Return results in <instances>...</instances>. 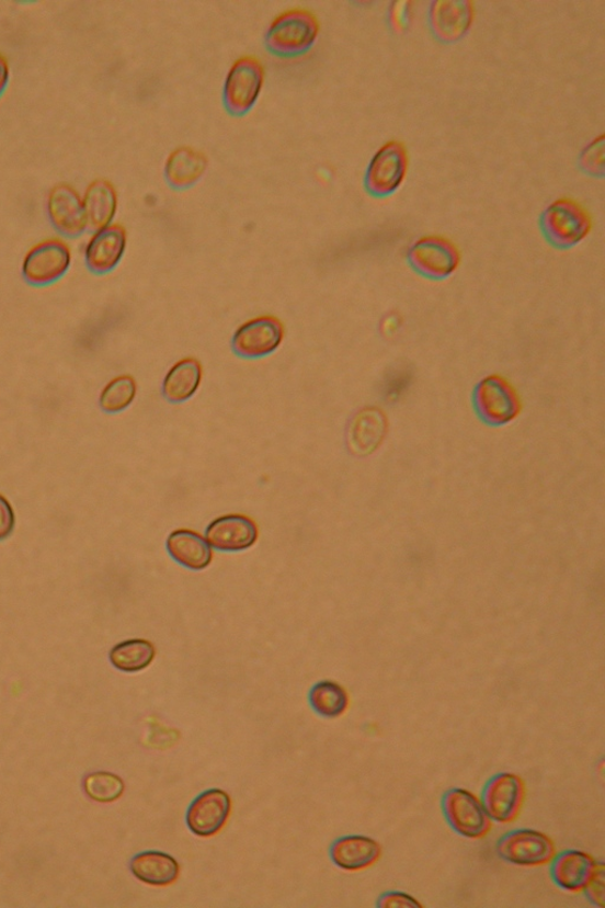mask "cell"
Returning <instances> with one entry per match:
<instances>
[{"mask_svg": "<svg viewBox=\"0 0 605 908\" xmlns=\"http://www.w3.org/2000/svg\"><path fill=\"white\" fill-rule=\"evenodd\" d=\"M309 703L317 715L335 719L345 714L351 699L342 685L335 681L323 680L310 690Z\"/></svg>", "mask_w": 605, "mask_h": 908, "instance_id": "26", "label": "cell"}, {"mask_svg": "<svg viewBox=\"0 0 605 908\" xmlns=\"http://www.w3.org/2000/svg\"><path fill=\"white\" fill-rule=\"evenodd\" d=\"M473 402L479 418L494 428L507 425L522 412L517 389L501 375L482 378L475 389Z\"/></svg>", "mask_w": 605, "mask_h": 908, "instance_id": "4", "label": "cell"}, {"mask_svg": "<svg viewBox=\"0 0 605 908\" xmlns=\"http://www.w3.org/2000/svg\"><path fill=\"white\" fill-rule=\"evenodd\" d=\"M14 512L8 499L0 495V541L8 538L14 529Z\"/></svg>", "mask_w": 605, "mask_h": 908, "instance_id": "34", "label": "cell"}, {"mask_svg": "<svg viewBox=\"0 0 605 908\" xmlns=\"http://www.w3.org/2000/svg\"><path fill=\"white\" fill-rule=\"evenodd\" d=\"M495 851L506 864L528 869L547 866L557 854L550 837L528 828L507 832L498 841Z\"/></svg>", "mask_w": 605, "mask_h": 908, "instance_id": "6", "label": "cell"}, {"mask_svg": "<svg viewBox=\"0 0 605 908\" xmlns=\"http://www.w3.org/2000/svg\"><path fill=\"white\" fill-rule=\"evenodd\" d=\"M381 856V844L365 836L342 837L330 847L331 861L346 872L368 870L376 865Z\"/></svg>", "mask_w": 605, "mask_h": 908, "instance_id": "17", "label": "cell"}, {"mask_svg": "<svg viewBox=\"0 0 605 908\" xmlns=\"http://www.w3.org/2000/svg\"><path fill=\"white\" fill-rule=\"evenodd\" d=\"M128 237L123 225L112 224L95 231L84 249L87 268L98 275L109 274L123 261Z\"/></svg>", "mask_w": 605, "mask_h": 908, "instance_id": "15", "label": "cell"}, {"mask_svg": "<svg viewBox=\"0 0 605 908\" xmlns=\"http://www.w3.org/2000/svg\"><path fill=\"white\" fill-rule=\"evenodd\" d=\"M593 217L584 205L572 198L553 201L540 217V227L549 243L559 249L579 246L593 231Z\"/></svg>", "mask_w": 605, "mask_h": 908, "instance_id": "2", "label": "cell"}, {"mask_svg": "<svg viewBox=\"0 0 605 908\" xmlns=\"http://www.w3.org/2000/svg\"><path fill=\"white\" fill-rule=\"evenodd\" d=\"M443 810L450 828L460 837L480 840L489 836L493 821L481 799L472 792L454 788L443 798Z\"/></svg>", "mask_w": 605, "mask_h": 908, "instance_id": "8", "label": "cell"}, {"mask_svg": "<svg viewBox=\"0 0 605 908\" xmlns=\"http://www.w3.org/2000/svg\"><path fill=\"white\" fill-rule=\"evenodd\" d=\"M596 860L586 852L570 850L556 854L551 861L553 883L569 893H581L592 875Z\"/></svg>", "mask_w": 605, "mask_h": 908, "instance_id": "21", "label": "cell"}, {"mask_svg": "<svg viewBox=\"0 0 605 908\" xmlns=\"http://www.w3.org/2000/svg\"><path fill=\"white\" fill-rule=\"evenodd\" d=\"M10 65L8 58L0 54V97H2L10 82Z\"/></svg>", "mask_w": 605, "mask_h": 908, "instance_id": "35", "label": "cell"}, {"mask_svg": "<svg viewBox=\"0 0 605 908\" xmlns=\"http://www.w3.org/2000/svg\"><path fill=\"white\" fill-rule=\"evenodd\" d=\"M407 260L421 276L444 280L458 270L461 253L457 245L447 237L423 236L408 250Z\"/></svg>", "mask_w": 605, "mask_h": 908, "instance_id": "7", "label": "cell"}, {"mask_svg": "<svg viewBox=\"0 0 605 908\" xmlns=\"http://www.w3.org/2000/svg\"><path fill=\"white\" fill-rule=\"evenodd\" d=\"M387 420L377 408H365L358 412L347 429V446L355 456H369L384 442Z\"/></svg>", "mask_w": 605, "mask_h": 908, "instance_id": "18", "label": "cell"}, {"mask_svg": "<svg viewBox=\"0 0 605 908\" xmlns=\"http://www.w3.org/2000/svg\"><path fill=\"white\" fill-rule=\"evenodd\" d=\"M88 229L98 231L114 224L118 208V194L107 179H96L82 196Z\"/></svg>", "mask_w": 605, "mask_h": 908, "instance_id": "19", "label": "cell"}, {"mask_svg": "<svg viewBox=\"0 0 605 908\" xmlns=\"http://www.w3.org/2000/svg\"><path fill=\"white\" fill-rule=\"evenodd\" d=\"M377 907L380 908H416L422 907V904L408 893L400 890H389L378 898Z\"/></svg>", "mask_w": 605, "mask_h": 908, "instance_id": "32", "label": "cell"}, {"mask_svg": "<svg viewBox=\"0 0 605 908\" xmlns=\"http://www.w3.org/2000/svg\"><path fill=\"white\" fill-rule=\"evenodd\" d=\"M586 899L594 906L603 907L605 899V866L602 861H597L590 875L587 883L583 888Z\"/></svg>", "mask_w": 605, "mask_h": 908, "instance_id": "31", "label": "cell"}, {"mask_svg": "<svg viewBox=\"0 0 605 908\" xmlns=\"http://www.w3.org/2000/svg\"><path fill=\"white\" fill-rule=\"evenodd\" d=\"M580 166L584 173L594 177L604 175V136L590 143L580 157Z\"/></svg>", "mask_w": 605, "mask_h": 908, "instance_id": "30", "label": "cell"}, {"mask_svg": "<svg viewBox=\"0 0 605 908\" xmlns=\"http://www.w3.org/2000/svg\"><path fill=\"white\" fill-rule=\"evenodd\" d=\"M205 538L212 548L219 552H244L259 541L260 529L247 514L230 513L210 522Z\"/></svg>", "mask_w": 605, "mask_h": 908, "instance_id": "14", "label": "cell"}, {"mask_svg": "<svg viewBox=\"0 0 605 908\" xmlns=\"http://www.w3.org/2000/svg\"><path fill=\"white\" fill-rule=\"evenodd\" d=\"M84 791L90 798L100 804H111L123 796L125 783L114 774L99 771L85 778Z\"/></svg>", "mask_w": 605, "mask_h": 908, "instance_id": "28", "label": "cell"}, {"mask_svg": "<svg viewBox=\"0 0 605 908\" xmlns=\"http://www.w3.org/2000/svg\"><path fill=\"white\" fill-rule=\"evenodd\" d=\"M320 29L319 19L310 10H285L271 22L265 36L266 47L282 57L305 54L319 38Z\"/></svg>", "mask_w": 605, "mask_h": 908, "instance_id": "1", "label": "cell"}, {"mask_svg": "<svg viewBox=\"0 0 605 908\" xmlns=\"http://www.w3.org/2000/svg\"><path fill=\"white\" fill-rule=\"evenodd\" d=\"M410 170V155L399 140L385 143L369 161L365 185L376 198H386L403 185Z\"/></svg>", "mask_w": 605, "mask_h": 908, "instance_id": "5", "label": "cell"}, {"mask_svg": "<svg viewBox=\"0 0 605 908\" xmlns=\"http://www.w3.org/2000/svg\"><path fill=\"white\" fill-rule=\"evenodd\" d=\"M265 83V69L255 56L236 60L226 75L222 98L225 107L233 115H244L259 101Z\"/></svg>", "mask_w": 605, "mask_h": 908, "instance_id": "3", "label": "cell"}, {"mask_svg": "<svg viewBox=\"0 0 605 908\" xmlns=\"http://www.w3.org/2000/svg\"><path fill=\"white\" fill-rule=\"evenodd\" d=\"M410 3H396L389 12V21L392 30L397 33L404 32L411 21Z\"/></svg>", "mask_w": 605, "mask_h": 908, "instance_id": "33", "label": "cell"}, {"mask_svg": "<svg viewBox=\"0 0 605 908\" xmlns=\"http://www.w3.org/2000/svg\"><path fill=\"white\" fill-rule=\"evenodd\" d=\"M138 396V385L130 375H118L103 387L100 395V407L107 413H119L134 402Z\"/></svg>", "mask_w": 605, "mask_h": 908, "instance_id": "27", "label": "cell"}, {"mask_svg": "<svg viewBox=\"0 0 605 908\" xmlns=\"http://www.w3.org/2000/svg\"><path fill=\"white\" fill-rule=\"evenodd\" d=\"M130 871L136 879L155 887L173 885L180 875L179 862L170 854L147 851L130 860Z\"/></svg>", "mask_w": 605, "mask_h": 908, "instance_id": "23", "label": "cell"}, {"mask_svg": "<svg viewBox=\"0 0 605 908\" xmlns=\"http://www.w3.org/2000/svg\"><path fill=\"white\" fill-rule=\"evenodd\" d=\"M526 785L512 773L493 776L482 793V805L493 822L507 825L517 820L524 806Z\"/></svg>", "mask_w": 605, "mask_h": 908, "instance_id": "10", "label": "cell"}, {"mask_svg": "<svg viewBox=\"0 0 605 908\" xmlns=\"http://www.w3.org/2000/svg\"><path fill=\"white\" fill-rule=\"evenodd\" d=\"M207 166L208 160L202 150L189 146L179 147L165 160L164 177L172 188L189 189L198 183Z\"/></svg>", "mask_w": 605, "mask_h": 908, "instance_id": "22", "label": "cell"}, {"mask_svg": "<svg viewBox=\"0 0 605 908\" xmlns=\"http://www.w3.org/2000/svg\"><path fill=\"white\" fill-rule=\"evenodd\" d=\"M165 548L176 564L190 570H204L214 559L206 538L190 529L174 530L165 541Z\"/></svg>", "mask_w": 605, "mask_h": 908, "instance_id": "20", "label": "cell"}, {"mask_svg": "<svg viewBox=\"0 0 605 908\" xmlns=\"http://www.w3.org/2000/svg\"><path fill=\"white\" fill-rule=\"evenodd\" d=\"M284 336V327L276 317L259 316L236 330L232 347L240 356L260 359L276 352Z\"/></svg>", "mask_w": 605, "mask_h": 908, "instance_id": "11", "label": "cell"}, {"mask_svg": "<svg viewBox=\"0 0 605 908\" xmlns=\"http://www.w3.org/2000/svg\"><path fill=\"white\" fill-rule=\"evenodd\" d=\"M71 262V250L65 240L45 239L24 256L22 275L28 284L50 285L67 275Z\"/></svg>", "mask_w": 605, "mask_h": 908, "instance_id": "9", "label": "cell"}, {"mask_svg": "<svg viewBox=\"0 0 605 908\" xmlns=\"http://www.w3.org/2000/svg\"><path fill=\"white\" fill-rule=\"evenodd\" d=\"M157 656L153 644L146 639H130L115 645L110 654L114 668L125 673H138L151 665Z\"/></svg>", "mask_w": 605, "mask_h": 908, "instance_id": "25", "label": "cell"}, {"mask_svg": "<svg viewBox=\"0 0 605 908\" xmlns=\"http://www.w3.org/2000/svg\"><path fill=\"white\" fill-rule=\"evenodd\" d=\"M413 381L410 370L399 368L390 372L384 381V398L388 402H396L406 395Z\"/></svg>", "mask_w": 605, "mask_h": 908, "instance_id": "29", "label": "cell"}, {"mask_svg": "<svg viewBox=\"0 0 605 908\" xmlns=\"http://www.w3.org/2000/svg\"><path fill=\"white\" fill-rule=\"evenodd\" d=\"M476 10L467 0H441L430 9V24L433 35L442 42L460 41L470 32L475 22Z\"/></svg>", "mask_w": 605, "mask_h": 908, "instance_id": "16", "label": "cell"}, {"mask_svg": "<svg viewBox=\"0 0 605 908\" xmlns=\"http://www.w3.org/2000/svg\"><path fill=\"white\" fill-rule=\"evenodd\" d=\"M47 212L55 230L65 237H79L88 229L82 195L69 184H57L50 190Z\"/></svg>", "mask_w": 605, "mask_h": 908, "instance_id": "13", "label": "cell"}, {"mask_svg": "<svg viewBox=\"0 0 605 908\" xmlns=\"http://www.w3.org/2000/svg\"><path fill=\"white\" fill-rule=\"evenodd\" d=\"M203 376V366L198 360L193 357L180 360L165 374L162 395L171 402L187 401L201 388Z\"/></svg>", "mask_w": 605, "mask_h": 908, "instance_id": "24", "label": "cell"}, {"mask_svg": "<svg viewBox=\"0 0 605 908\" xmlns=\"http://www.w3.org/2000/svg\"><path fill=\"white\" fill-rule=\"evenodd\" d=\"M231 809L229 794L217 788L208 790L192 801L186 813V825L196 837H215L229 821Z\"/></svg>", "mask_w": 605, "mask_h": 908, "instance_id": "12", "label": "cell"}]
</instances>
